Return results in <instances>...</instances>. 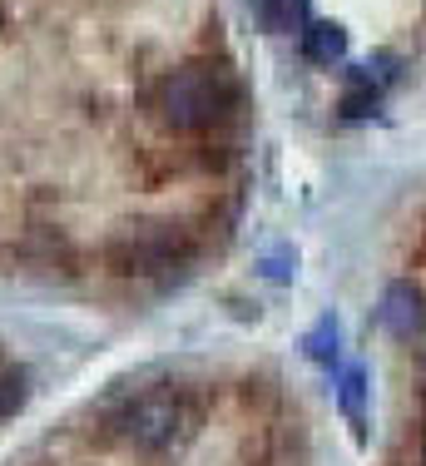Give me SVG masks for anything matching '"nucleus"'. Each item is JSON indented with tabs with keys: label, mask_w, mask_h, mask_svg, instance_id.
Returning a JSON list of instances; mask_svg holds the SVG:
<instances>
[{
	"label": "nucleus",
	"mask_w": 426,
	"mask_h": 466,
	"mask_svg": "<svg viewBox=\"0 0 426 466\" xmlns=\"http://www.w3.org/2000/svg\"><path fill=\"white\" fill-rule=\"evenodd\" d=\"M338 397H342V412H347V421H352V427H357V437H362V431H367V412H362V402H367V368H347V372H342Z\"/></svg>",
	"instance_id": "0eeeda50"
},
{
	"label": "nucleus",
	"mask_w": 426,
	"mask_h": 466,
	"mask_svg": "<svg viewBox=\"0 0 426 466\" xmlns=\"http://www.w3.org/2000/svg\"><path fill=\"white\" fill-rule=\"evenodd\" d=\"M302 55H308L312 65H338L347 55V30L332 25V20H312V25L302 30Z\"/></svg>",
	"instance_id": "39448f33"
},
{
	"label": "nucleus",
	"mask_w": 426,
	"mask_h": 466,
	"mask_svg": "<svg viewBox=\"0 0 426 466\" xmlns=\"http://www.w3.org/2000/svg\"><path fill=\"white\" fill-rule=\"evenodd\" d=\"M377 109V85H372V75H352V85L342 90V115L347 119H362V115H372Z\"/></svg>",
	"instance_id": "6e6552de"
},
{
	"label": "nucleus",
	"mask_w": 426,
	"mask_h": 466,
	"mask_svg": "<svg viewBox=\"0 0 426 466\" xmlns=\"http://www.w3.org/2000/svg\"><path fill=\"white\" fill-rule=\"evenodd\" d=\"M115 427H119V437H125L129 447L159 451V447H169V441L178 437V427H184V397L169 392V387H149V392L129 397Z\"/></svg>",
	"instance_id": "f03ea898"
},
{
	"label": "nucleus",
	"mask_w": 426,
	"mask_h": 466,
	"mask_svg": "<svg viewBox=\"0 0 426 466\" xmlns=\"http://www.w3.org/2000/svg\"><path fill=\"white\" fill-rule=\"evenodd\" d=\"M20 407H25V372L5 368L0 372V417L20 412Z\"/></svg>",
	"instance_id": "9d476101"
},
{
	"label": "nucleus",
	"mask_w": 426,
	"mask_h": 466,
	"mask_svg": "<svg viewBox=\"0 0 426 466\" xmlns=\"http://www.w3.org/2000/svg\"><path fill=\"white\" fill-rule=\"evenodd\" d=\"M228 99H233V85L218 65H188V70L164 80L159 109L174 129H204L213 119H223Z\"/></svg>",
	"instance_id": "f257e3e1"
},
{
	"label": "nucleus",
	"mask_w": 426,
	"mask_h": 466,
	"mask_svg": "<svg viewBox=\"0 0 426 466\" xmlns=\"http://www.w3.org/2000/svg\"><path fill=\"white\" fill-rule=\"evenodd\" d=\"M258 15H263V30L293 35V30H308V0H263Z\"/></svg>",
	"instance_id": "423d86ee"
},
{
	"label": "nucleus",
	"mask_w": 426,
	"mask_h": 466,
	"mask_svg": "<svg viewBox=\"0 0 426 466\" xmlns=\"http://www.w3.org/2000/svg\"><path fill=\"white\" fill-rule=\"evenodd\" d=\"M377 318H382V328L391 338H411V332L421 328L426 308H421V288L417 283H391L382 293V308H377Z\"/></svg>",
	"instance_id": "20e7f679"
},
{
	"label": "nucleus",
	"mask_w": 426,
	"mask_h": 466,
	"mask_svg": "<svg viewBox=\"0 0 426 466\" xmlns=\"http://www.w3.org/2000/svg\"><path fill=\"white\" fill-rule=\"evenodd\" d=\"M184 258V238L169 228H139V233H125V238L109 243V268L115 273H164Z\"/></svg>",
	"instance_id": "7ed1b4c3"
},
{
	"label": "nucleus",
	"mask_w": 426,
	"mask_h": 466,
	"mask_svg": "<svg viewBox=\"0 0 426 466\" xmlns=\"http://www.w3.org/2000/svg\"><path fill=\"white\" fill-rule=\"evenodd\" d=\"M302 348H308V358L312 362H332L338 358V318H318V328L308 332V342H302Z\"/></svg>",
	"instance_id": "1a4fd4ad"
}]
</instances>
